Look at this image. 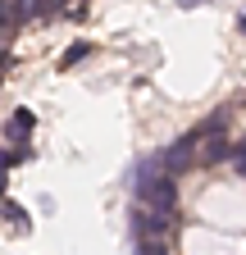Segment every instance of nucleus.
<instances>
[{
	"label": "nucleus",
	"instance_id": "obj_1",
	"mask_svg": "<svg viewBox=\"0 0 246 255\" xmlns=\"http://www.w3.org/2000/svg\"><path fill=\"white\" fill-rule=\"evenodd\" d=\"M137 196H141L146 210H173V205H178V182H173V173L164 169V159H160V155L150 159V164H141Z\"/></svg>",
	"mask_w": 246,
	"mask_h": 255
},
{
	"label": "nucleus",
	"instance_id": "obj_2",
	"mask_svg": "<svg viewBox=\"0 0 246 255\" xmlns=\"http://www.w3.org/2000/svg\"><path fill=\"white\" fill-rule=\"evenodd\" d=\"M0 214H5V219L14 223V233H27V214H23L14 201H0Z\"/></svg>",
	"mask_w": 246,
	"mask_h": 255
},
{
	"label": "nucleus",
	"instance_id": "obj_3",
	"mask_svg": "<svg viewBox=\"0 0 246 255\" xmlns=\"http://www.w3.org/2000/svg\"><path fill=\"white\" fill-rule=\"evenodd\" d=\"M32 123H37L32 114H27V110H18V114L9 119V137H27V132H32Z\"/></svg>",
	"mask_w": 246,
	"mask_h": 255
},
{
	"label": "nucleus",
	"instance_id": "obj_4",
	"mask_svg": "<svg viewBox=\"0 0 246 255\" xmlns=\"http://www.w3.org/2000/svg\"><path fill=\"white\" fill-rule=\"evenodd\" d=\"M82 55H87V46H82V41H78V46H69V50H64V59H59V69H73Z\"/></svg>",
	"mask_w": 246,
	"mask_h": 255
},
{
	"label": "nucleus",
	"instance_id": "obj_5",
	"mask_svg": "<svg viewBox=\"0 0 246 255\" xmlns=\"http://www.w3.org/2000/svg\"><path fill=\"white\" fill-rule=\"evenodd\" d=\"M233 155H237V169H242V178H246V141H242V146H237Z\"/></svg>",
	"mask_w": 246,
	"mask_h": 255
},
{
	"label": "nucleus",
	"instance_id": "obj_6",
	"mask_svg": "<svg viewBox=\"0 0 246 255\" xmlns=\"http://www.w3.org/2000/svg\"><path fill=\"white\" fill-rule=\"evenodd\" d=\"M5 187H9V178H5V173H0V196H5Z\"/></svg>",
	"mask_w": 246,
	"mask_h": 255
},
{
	"label": "nucleus",
	"instance_id": "obj_7",
	"mask_svg": "<svg viewBox=\"0 0 246 255\" xmlns=\"http://www.w3.org/2000/svg\"><path fill=\"white\" fill-rule=\"evenodd\" d=\"M182 5H205V0H182Z\"/></svg>",
	"mask_w": 246,
	"mask_h": 255
},
{
	"label": "nucleus",
	"instance_id": "obj_8",
	"mask_svg": "<svg viewBox=\"0 0 246 255\" xmlns=\"http://www.w3.org/2000/svg\"><path fill=\"white\" fill-rule=\"evenodd\" d=\"M5 69H9V59H0V73H5Z\"/></svg>",
	"mask_w": 246,
	"mask_h": 255
}]
</instances>
